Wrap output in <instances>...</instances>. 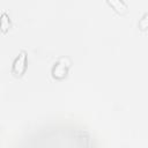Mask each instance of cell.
<instances>
[{"label":"cell","mask_w":148,"mask_h":148,"mask_svg":"<svg viewBox=\"0 0 148 148\" xmlns=\"http://www.w3.org/2000/svg\"><path fill=\"white\" fill-rule=\"evenodd\" d=\"M139 25H140V28H141V29H143V30L147 28V14H145V15L142 16L141 21L139 22Z\"/></svg>","instance_id":"cell-5"},{"label":"cell","mask_w":148,"mask_h":148,"mask_svg":"<svg viewBox=\"0 0 148 148\" xmlns=\"http://www.w3.org/2000/svg\"><path fill=\"white\" fill-rule=\"evenodd\" d=\"M10 28V18L7 13H2L0 16V30L2 32H7V30Z\"/></svg>","instance_id":"cell-4"},{"label":"cell","mask_w":148,"mask_h":148,"mask_svg":"<svg viewBox=\"0 0 148 148\" xmlns=\"http://www.w3.org/2000/svg\"><path fill=\"white\" fill-rule=\"evenodd\" d=\"M108 3L119 14H125L127 12V5L121 0H109Z\"/></svg>","instance_id":"cell-3"},{"label":"cell","mask_w":148,"mask_h":148,"mask_svg":"<svg viewBox=\"0 0 148 148\" xmlns=\"http://www.w3.org/2000/svg\"><path fill=\"white\" fill-rule=\"evenodd\" d=\"M27 66H28V56L25 51H21L18 53V56L15 58V60L13 61L12 65V73L15 76H22L25 71H27Z\"/></svg>","instance_id":"cell-2"},{"label":"cell","mask_w":148,"mask_h":148,"mask_svg":"<svg viewBox=\"0 0 148 148\" xmlns=\"http://www.w3.org/2000/svg\"><path fill=\"white\" fill-rule=\"evenodd\" d=\"M72 61L68 57H60L51 67V75L56 80H62L67 76Z\"/></svg>","instance_id":"cell-1"}]
</instances>
